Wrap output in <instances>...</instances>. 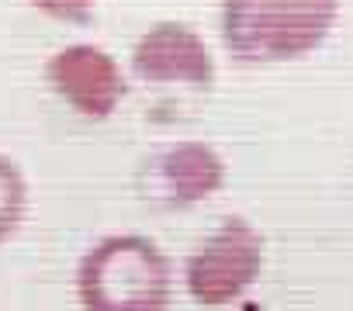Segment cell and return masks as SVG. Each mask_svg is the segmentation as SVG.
I'll return each mask as SVG.
<instances>
[{
	"label": "cell",
	"mask_w": 353,
	"mask_h": 311,
	"mask_svg": "<svg viewBox=\"0 0 353 311\" xmlns=\"http://www.w3.org/2000/svg\"><path fill=\"white\" fill-rule=\"evenodd\" d=\"M83 311H166L170 263L142 235L101 239L77 273Z\"/></svg>",
	"instance_id": "1"
},
{
	"label": "cell",
	"mask_w": 353,
	"mask_h": 311,
	"mask_svg": "<svg viewBox=\"0 0 353 311\" xmlns=\"http://www.w3.org/2000/svg\"><path fill=\"white\" fill-rule=\"evenodd\" d=\"M336 0H225V42L239 59H288L312 49Z\"/></svg>",
	"instance_id": "2"
},
{
	"label": "cell",
	"mask_w": 353,
	"mask_h": 311,
	"mask_svg": "<svg viewBox=\"0 0 353 311\" xmlns=\"http://www.w3.org/2000/svg\"><path fill=\"white\" fill-rule=\"evenodd\" d=\"M263 266V239L243 218H225L191 256L188 290L205 308H222L236 301Z\"/></svg>",
	"instance_id": "3"
},
{
	"label": "cell",
	"mask_w": 353,
	"mask_h": 311,
	"mask_svg": "<svg viewBox=\"0 0 353 311\" xmlns=\"http://www.w3.org/2000/svg\"><path fill=\"white\" fill-rule=\"evenodd\" d=\"M222 173H225V167L208 145H198V142L176 145L149 163V170H145L149 194L145 197H152L166 208H184V204H194V201H205L208 194H215L222 187Z\"/></svg>",
	"instance_id": "4"
},
{
	"label": "cell",
	"mask_w": 353,
	"mask_h": 311,
	"mask_svg": "<svg viewBox=\"0 0 353 311\" xmlns=\"http://www.w3.org/2000/svg\"><path fill=\"white\" fill-rule=\"evenodd\" d=\"M49 80L80 114H90V118L111 114L118 97L125 94V83L114 63L101 49H90V45L63 49L49 63Z\"/></svg>",
	"instance_id": "5"
},
{
	"label": "cell",
	"mask_w": 353,
	"mask_h": 311,
	"mask_svg": "<svg viewBox=\"0 0 353 311\" xmlns=\"http://www.w3.org/2000/svg\"><path fill=\"white\" fill-rule=\"evenodd\" d=\"M135 69L145 80H212L208 49L198 42V35H191L181 25H159L156 32H149L135 49Z\"/></svg>",
	"instance_id": "6"
},
{
	"label": "cell",
	"mask_w": 353,
	"mask_h": 311,
	"mask_svg": "<svg viewBox=\"0 0 353 311\" xmlns=\"http://www.w3.org/2000/svg\"><path fill=\"white\" fill-rule=\"evenodd\" d=\"M25 204H28V187L21 170L0 156V242L18 232L25 218Z\"/></svg>",
	"instance_id": "7"
},
{
	"label": "cell",
	"mask_w": 353,
	"mask_h": 311,
	"mask_svg": "<svg viewBox=\"0 0 353 311\" xmlns=\"http://www.w3.org/2000/svg\"><path fill=\"white\" fill-rule=\"evenodd\" d=\"M35 8L49 11L52 18H66V21H83L94 0H32Z\"/></svg>",
	"instance_id": "8"
}]
</instances>
